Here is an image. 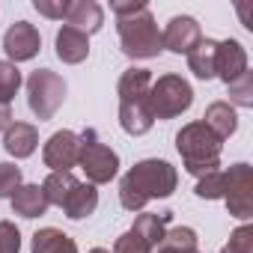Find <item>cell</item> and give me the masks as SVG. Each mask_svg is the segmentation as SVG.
Wrapping results in <instances>:
<instances>
[{"instance_id":"obj_30","label":"cell","mask_w":253,"mask_h":253,"mask_svg":"<svg viewBox=\"0 0 253 253\" xmlns=\"http://www.w3.org/2000/svg\"><path fill=\"white\" fill-rule=\"evenodd\" d=\"M0 253H21V232L12 220H0Z\"/></svg>"},{"instance_id":"obj_1","label":"cell","mask_w":253,"mask_h":253,"mask_svg":"<svg viewBox=\"0 0 253 253\" xmlns=\"http://www.w3.org/2000/svg\"><path fill=\"white\" fill-rule=\"evenodd\" d=\"M110 12L116 15V33L122 54L131 60H152L164 51L155 15L143 0H113Z\"/></svg>"},{"instance_id":"obj_9","label":"cell","mask_w":253,"mask_h":253,"mask_svg":"<svg viewBox=\"0 0 253 253\" xmlns=\"http://www.w3.org/2000/svg\"><path fill=\"white\" fill-rule=\"evenodd\" d=\"M39 48H42V36L30 21H15L3 33V51L9 63H27L39 54Z\"/></svg>"},{"instance_id":"obj_13","label":"cell","mask_w":253,"mask_h":253,"mask_svg":"<svg viewBox=\"0 0 253 253\" xmlns=\"http://www.w3.org/2000/svg\"><path fill=\"white\" fill-rule=\"evenodd\" d=\"M66 27L81 30L84 36L98 33L104 24V9L95 3V0H69V9H66Z\"/></svg>"},{"instance_id":"obj_35","label":"cell","mask_w":253,"mask_h":253,"mask_svg":"<svg viewBox=\"0 0 253 253\" xmlns=\"http://www.w3.org/2000/svg\"><path fill=\"white\" fill-rule=\"evenodd\" d=\"M89 253H110V250H107V247H92Z\"/></svg>"},{"instance_id":"obj_15","label":"cell","mask_w":253,"mask_h":253,"mask_svg":"<svg viewBox=\"0 0 253 253\" xmlns=\"http://www.w3.org/2000/svg\"><path fill=\"white\" fill-rule=\"evenodd\" d=\"M54 45H57V57L63 60V63H69V66H78V63H84L86 57H89V36H84L81 30H75V27H60L57 30V39H54Z\"/></svg>"},{"instance_id":"obj_11","label":"cell","mask_w":253,"mask_h":253,"mask_svg":"<svg viewBox=\"0 0 253 253\" xmlns=\"http://www.w3.org/2000/svg\"><path fill=\"white\" fill-rule=\"evenodd\" d=\"M247 72V51L238 39H223L217 42V60H214V78H220L226 86L238 81Z\"/></svg>"},{"instance_id":"obj_3","label":"cell","mask_w":253,"mask_h":253,"mask_svg":"<svg viewBox=\"0 0 253 253\" xmlns=\"http://www.w3.org/2000/svg\"><path fill=\"white\" fill-rule=\"evenodd\" d=\"M176 149L182 155V164L191 176H206L220 167V149L223 140H217L203 122H188L176 134Z\"/></svg>"},{"instance_id":"obj_16","label":"cell","mask_w":253,"mask_h":253,"mask_svg":"<svg viewBox=\"0 0 253 253\" xmlns=\"http://www.w3.org/2000/svg\"><path fill=\"white\" fill-rule=\"evenodd\" d=\"M200 122L206 125V128H209L217 140L232 137L235 128H238V116H235V107H232L229 101H211V104L206 107V113H203Z\"/></svg>"},{"instance_id":"obj_6","label":"cell","mask_w":253,"mask_h":253,"mask_svg":"<svg viewBox=\"0 0 253 253\" xmlns=\"http://www.w3.org/2000/svg\"><path fill=\"white\" fill-rule=\"evenodd\" d=\"M63 101H66V81L57 72L36 69L27 78V104L39 122L54 119V113L63 107Z\"/></svg>"},{"instance_id":"obj_2","label":"cell","mask_w":253,"mask_h":253,"mask_svg":"<svg viewBox=\"0 0 253 253\" xmlns=\"http://www.w3.org/2000/svg\"><path fill=\"white\" fill-rule=\"evenodd\" d=\"M179 188V173L170 161L146 158L137 161L119 182V203L128 211H140L152 200H167Z\"/></svg>"},{"instance_id":"obj_23","label":"cell","mask_w":253,"mask_h":253,"mask_svg":"<svg viewBox=\"0 0 253 253\" xmlns=\"http://www.w3.org/2000/svg\"><path fill=\"white\" fill-rule=\"evenodd\" d=\"M75 185H78V179L72 173H48V179L42 182V191H45L51 206H63V200L69 197V191Z\"/></svg>"},{"instance_id":"obj_4","label":"cell","mask_w":253,"mask_h":253,"mask_svg":"<svg viewBox=\"0 0 253 253\" xmlns=\"http://www.w3.org/2000/svg\"><path fill=\"white\" fill-rule=\"evenodd\" d=\"M81 140V149H78V167L86 173V182L89 185H107L110 179H116L119 173V155L98 140V131L95 128H86L78 134Z\"/></svg>"},{"instance_id":"obj_24","label":"cell","mask_w":253,"mask_h":253,"mask_svg":"<svg viewBox=\"0 0 253 253\" xmlns=\"http://www.w3.org/2000/svg\"><path fill=\"white\" fill-rule=\"evenodd\" d=\"M21 84H24V78H21L15 63H9V60L0 63V104H9L18 95Z\"/></svg>"},{"instance_id":"obj_12","label":"cell","mask_w":253,"mask_h":253,"mask_svg":"<svg viewBox=\"0 0 253 253\" xmlns=\"http://www.w3.org/2000/svg\"><path fill=\"white\" fill-rule=\"evenodd\" d=\"M119 125H122V131L131 134V137L146 134L155 125L152 110H149V95L146 98H131V101H119Z\"/></svg>"},{"instance_id":"obj_33","label":"cell","mask_w":253,"mask_h":253,"mask_svg":"<svg viewBox=\"0 0 253 253\" xmlns=\"http://www.w3.org/2000/svg\"><path fill=\"white\" fill-rule=\"evenodd\" d=\"M51 253H78V244H75V238L63 235V238H60V244H57Z\"/></svg>"},{"instance_id":"obj_31","label":"cell","mask_w":253,"mask_h":253,"mask_svg":"<svg viewBox=\"0 0 253 253\" xmlns=\"http://www.w3.org/2000/svg\"><path fill=\"white\" fill-rule=\"evenodd\" d=\"M110 253H152V247L143 244V241L128 229V232H122V235L113 241V250H110Z\"/></svg>"},{"instance_id":"obj_8","label":"cell","mask_w":253,"mask_h":253,"mask_svg":"<svg viewBox=\"0 0 253 253\" xmlns=\"http://www.w3.org/2000/svg\"><path fill=\"white\" fill-rule=\"evenodd\" d=\"M78 149H81L78 134L63 128L48 137V143L42 149V161L51 173H72V167H78Z\"/></svg>"},{"instance_id":"obj_19","label":"cell","mask_w":253,"mask_h":253,"mask_svg":"<svg viewBox=\"0 0 253 253\" xmlns=\"http://www.w3.org/2000/svg\"><path fill=\"white\" fill-rule=\"evenodd\" d=\"M149 86H152V72L131 66V69L122 72V78L116 84V92H119V101H131V98H146Z\"/></svg>"},{"instance_id":"obj_25","label":"cell","mask_w":253,"mask_h":253,"mask_svg":"<svg viewBox=\"0 0 253 253\" xmlns=\"http://www.w3.org/2000/svg\"><path fill=\"white\" fill-rule=\"evenodd\" d=\"M223 185H226L223 170H214V173H206V176L197 179L194 194H197L200 200H223Z\"/></svg>"},{"instance_id":"obj_10","label":"cell","mask_w":253,"mask_h":253,"mask_svg":"<svg viewBox=\"0 0 253 253\" xmlns=\"http://www.w3.org/2000/svg\"><path fill=\"white\" fill-rule=\"evenodd\" d=\"M200 39H203L200 24H197V18H191V15H176V18H170V24H167L164 33H161V45H164L167 51H173V54H191V51L200 45Z\"/></svg>"},{"instance_id":"obj_27","label":"cell","mask_w":253,"mask_h":253,"mask_svg":"<svg viewBox=\"0 0 253 253\" xmlns=\"http://www.w3.org/2000/svg\"><path fill=\"white\" fill-rule=\"evenodd\" d=\"M63 235H66V232H63V229H54V226L36 229L33 238H30V253H51V250L60 244Z\"/></svg>"},{"instance_id":"obj_20","label":"cell","mask_w":253,"mask_h":253,"mask_svg":"<svg viewBox=\"0 0 253 253\" xmlns=\"http://www.w3.org/2000/svg\"><path fill=\"white\" fill-rule=\"evenodd\" d=\"M170 217H173V211H161V214H140L137 220H134V226H131V232L143 241V244H149L152 250L161 244V238H164V232H167V223H170Z\"/></svg>"},{"instance_id":"obj_34","label":"cell","mask_w":253,"mask_h":253,"mask_svg":"<svg viewBox=\"0 0 253 253\" xmlns=\"http://www.w3.org/2000/svg\"><path fill=\"white\" fill-rule=\"evenodd\" d=\"M12 122V107L9 104H0V131H6Z\"/></svg>"},{"instance_id":"obj_5","label":"cell","mask_w":253,"mask_h":253,"mask_svg":"<svg viewBox=\"0 0 253 253\" xmlns=\"http://www.w3.org/2000/svg\"><path fill=\"white\" fill-rule=\"evenodd\" d=\"M194 104V89L182 75H161L149 86L152 119H176Z\"/></svg>"},{"instance_id":"obj_21","label":"cell","mask_w":253,"mask_h":253,"mask_svg":"<svg viewBox=\"0 0 253 253\" xmlns=\"http://www.w3.org/2000/svg\"><path fill=\"white\" fill-rule=\"evenodd\" d=\"M214 60H217V42L214 39H200V45L188 54V69L200 81H211L214 78Z\"/></svg>"},{"instance_id":"obj_17","label":"cell","mask_w":253,"mask_h":253,"mask_svg":"<svg viewBox=\"0 0 253 253\" xmlns=\"http://www.w3.org/2000/svg\"><path fill=\"white\" fill-rule=\"evenodd\" d=\"M60 209H63L66 217H72V220H84V217H89V214L98 209V191H95V185L78 179V185L69 191V197L63 200Z\"/></svg>"},{"instance_id":"obj_28","label":"cell","mask_w":253,"mask_h":253,"mask_svg":"<svg viewBox=\"0 0 253 253\" xmlns=\"http://www.w3.org/2000/svg\"><path fill=\"white\" fill-rule=\"evenodd\" d=\"M21 167L15 164H0V200H12V194L21 188Z\"/></svg>"},{"instance_id":"obj_26","label":"cell","mask_w":253,"mask_h":253,"mask_svg":"<svg viewBox=\"0 0 253 253\" xmlns=\"http://www.w3.org/2000/svg\"><path fill=\"white\" fill-rule=\"evenodd\" d=\"M229 104L232 107H253V72L250 69L238 81L229 84Z\"/></svg>"},{"instance_id":"obj_14","label":"cell","mask_w":253,"mask_h":253,"mask_svg":"<svg viewBox=\"0 0 253 253\" xmlns=\"http://www.w3.org/2000/svg\"><path fill=\"white\" fill-rule=\"evenodd\" d=\"M39 146V131L30 122H9V128L3 131V149L12 158H30Z\"/></svg>"},{"instance_id":"obj_29","label":"cell","mask_w":253,"mask_h":253,"mask_svg":"<svg viewBox=\"0 0 253 253\" xmlns=\"http://www.w3.org/2000/svg\"><path fill=\"white\" fill-rule=\"evenodd\" d=\"M220 253H253V226H250V223L238 226V229L229 235V244H226Z\"/></svg>"},{"instance_id":"obj_7","label":"cell","mask_w":253,"mask_h":253,"mask_svg":"<svg viewBox=\"0 0 253 253\" xmlns=\"http://www.w3.org/2000/svg\"><path fill=\"white\" fill-rule=\"evenodd\" d=\"M223 176H226L223 203H226L229 214L238 220H250L253 217V170H250V164H232Z\"/></svg>"},{"instance_id":"obj_32","label":"cell","mask_w":253,"mask_h":253,"mask_svg":"<svg viewBox=\"0 0 253 253\" xmlns=\"http://www.w3.org/2000/svg\"><path fill=\"white\" fill-rule=\"evenodd\" d=\"M33 9L45 18H54V21H63L66 18V9H69V0H33Z\"/></svg>"},{"instance_id":"obj_18","label":"cell","mask_w":253,"mask_h":253,"mask_svg":"<svg viewBox=\"0 0 253 253\" xmlns=\"http://www.w3.org/2000/svg\"><path fill=\"white\" fill-rule=\"evenodd\" d=\"M48 209H51V203H48L42 185H21L12 194V211L21 214V217H30L33 220V217H42Z\"/></svg>"},{"instance_id":"obj_22","label":"cell","mask_w":253,"mask_h":253,"mask_svg":"<svg viewBox=\"0 0 253 253\" xmlns=\"http://www.w3.org/2000/svg\"><path fill=\"white\" fill-rule=\"evenodd\" d=\"M152 253H200L197 247V232L191 226H173L164 232L161 244Z\"/></svg>"}]
</instances>
